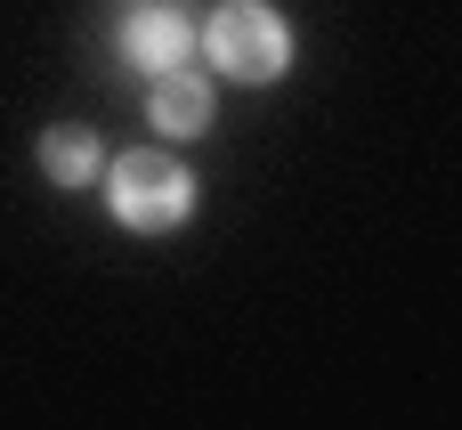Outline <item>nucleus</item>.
Here are the masks:
<instances>
[{"label":"nucleus","mask_w":462,"mask_h":430,"mask_svg":"<svg viewBox=\"0 0 462 430\" xmlns=\"http://www.w3.org/2000/svg\"><path fill=\"white\" fill-rule=\"evenodd\" d=\"M146 114H154V130H171V138H203L211 114H219V98H211V81H203L195 65H171V73H154Z\"/></svg>","instance_id":"7ed1b4c3"},{"label":"nucleus","mask_w":462,"mask_h":430,"mask_svg":"<svg viewBox=\"0 0 462 430\" xmlns=\"http://www.w3.org/2000/svg\"><path fill=\"white\" fill-rule=\"evenodd\" d=\"M41 171H49L57 187H89V179H106V154H97L89 130L57 122V130H41Z\"/></svg>","instance_id":"39448f33"},{"label":"nucleus","mask_w":462,"mask_h":430,"mask_svg":"<svg viewBox=\"0 0 462 430\" xmlns=\"http://www.w3.org/2000/svg\"><path fill=\"white\" fill-rule=\"evenodd\" d=\"M106 211H114L130 236H171V228H187V211H195V179H187L179 154L130 146V154L106 163Z\"/></svg>","instance_id":"f257e3e1"},{"label":"nucleus","mask_w":462,"mask_h":430,"mask_svg":"<svg viewBox=\"0 0 462 430\" xmlns=\"http://www.w3.org/2000/svg\"><path fill=\"white\" fill-rule=\"evenodd\" d=\"M203 57L227 81H284L292 73V24L268 0H219L203 24Z\"/></svg>","instance_id":"f03ea898"},{"label":"nucleus","mask_w":462,"mask_h":430,"mask_svg":"<svg viewBox=\"0 0 462 430\" xmlns=\"http://www.w3.org/2000/svg\"><path fill=\"white\" fill-rule=\"evenodd\" d=\"M122 57L146 65V73L187 65V57H195V16H179V8H138V16L122 24Z\"/></svg>","instance_id":"20e7f679"}]
</instances>
